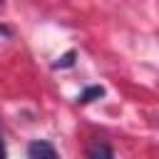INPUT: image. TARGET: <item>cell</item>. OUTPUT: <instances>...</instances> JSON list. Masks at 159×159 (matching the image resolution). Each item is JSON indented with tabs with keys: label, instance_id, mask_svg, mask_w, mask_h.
<instances>
[{
	"label": "cell",
	"instance_id": "obj_1",
	"mask_svg": "<svg viewBox=\"0 0 159 159\" xmlns=\"http://www.w3.org/2000/svg\"><path fill=\"white\" fill-rule=\"evenodd\" d=\"M27 159H60V157H57V152H55V147L50 142L35 139L27 147Z\"/></svg>",
	"mask_w": 159,
	"mask_h": 159
},
{
	"label": "cell",
	"instance_id": "obj_3",
	"mask_svg": "<svg viewBox=\"0 0 159 159\" xmlns=\"http://www.w3.org/2000/svg\"><path fill=\"white\" fill-rule=\"evenodd\" d=\"M102 94H104V87H99V84H92V87H87V89H82V92H80L77 102H80V104H89V102L99 99Z\"/></svg>",
	"mask_w": 159,
	"mask_h": 159
},
{
	"label": "cell",
	"instance_id": "obj_6",
	"mask_svg": "<svg viewBox=\"0 0 159 159\" xmlns=\"http://www.w3.org/2000/svg\"><path fill=\"white\" fill-rule=\"evenodd\" d=\"M0 2H2V0H0Z\"/></svg>",
	"mask_w": 159,
	"mask_h": 159
},
{
	"label": "cell",
	"instance_id": "obj_4",
	"mask_svg": "<svg viewBox=\"0 0 159 159\" xmlns=\"http://www.w3.org/2000/svg\"><path fill=\"white\" fill-rule=\"evenodd\" d=\"M75 57H77V52L70 50V52H65L62 57H57V62H52V67H55V70H60V67H72V65H75Z\"/></svg>",
	"mask_w": 159,
	"mask_h": 159
},
{
	"label": "cell",
	"instance_id": "obj_2",
	"mask_svg": "<svg viewBox=\"0 0 159 159\" xmlns=\"http://www.w3.org/2000/svg\"><path fill=\"white\" fill-rule=\"evenodd\" d=\"M87 159H114L107 142H92L87 147Z\"/></svg>",
	"mask_w": 159,
	"mask_h": 159
},
{
	"label": "cell",
	"instance_id": "obj_5",
	"mask_svg": "<svg viewBox=\"0 0 159 159\" xmlns=\"http://www.w3.org/2000/svg\"><path fill=\"white\" fill-rule=\"evenodd\" d=\"M0 159H5V144H2V137H0Z\"/></svg>",
	"mask_w": 159,
	"mask_h": 159
}]
</instances>
